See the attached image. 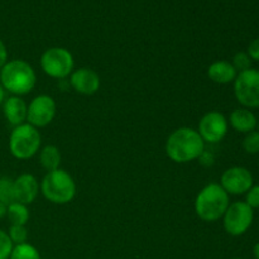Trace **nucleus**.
Returning a JSON list of instances; mask_svg holds the SVG:
<instances>
[{
  "label": "nucleus",
  "mask_w": 259,
  "mask_h": 259,
  "mask_svg": "<svg viewBox=\"0 0 259 259\" xmlns=\"http://www.w3.org/2000/svg\"><path fill=\"white\" fill-rule=\"evenodd\" d=\"M28 106L20 96H10L3 101V114L8 123L13 126L24 124L27 120Z\"/></svg>",
  "instance_id": "obj_14"
},
{
  "label": "nucleus",
  "mask_w": 259,
  "mask_h": 259,
  "mask_svg": "<svg viewBox=\"0 0 259 259\" xmlns=\"http://www.w3.org/2000/svg\"><path fill=\"white\" fill-rule=\"evenodd\" d=\"M207 76L212 82L227 85V83L234 82L238 72L234 66L228 61H215L207 68Z\"/></svg>",
  "instance_id": "obj_16"
},
{
  "label": "nucleus",
  "mask_w": 259,
  "mask_h": 259,
  "mask_svg": "<svg viewBox=\"0 0 259 259\" xmlns=\"http://www.w3.org/2000/svg\"><path fill=\"white\" fill-rule=\"evenodd\" d=\"M245 204L249 205L253 210L259 209V185H253L247 192Z\"/></svg>",
  "instance_id": "obj_25"
},
{
  "label": "nucleus",
  "mask_w": 259,
  "mask_h": 259,
  "mask_svg": "<svg viewBox=\"0 0 259 259\" xmlns=\"http://www.w3.org/2000/svg\"><path fill=\"white\" fill-rule=\"evenodd\" d=\"M14 201V180L7 176L0 177V202L5 205H10Z\"/></svg>",
  "instance_id": "obj_20"
},
{
  "label": "nucleus",
  "mask_w": 259,
  "mask_h": 259,
  "mask_svg": "<svg viewBox=\"0 0 259 259\" xmlns=\"http://www.w3.org/2000/svg\"><path fill=\"white\" fill-rule=\"evenodd\" d=\"M37 82L35 71L27 61H8L0 70V85L15 96L29 94Z\"/></svg>",
  "instance_id": "obj_2"
},
{
  "label": "nucleus",
  "mask_w": 259,
  "mask_h": 259,
  "mask_svg": "<svg viewBox=\"0 0 259 259\" xmlns=\"http://www.w3.org/2000/svg\"><path fill=\"white\" fill-rule=\"evenodd\" d=\"M42 143L39 131L30 124L24 123L14 126L9 136V151L17 159H29L38 153Z\"/></svg>",
  "instance_id": "obj_5"
},
{
  "label": "nucleus",
  "mask_w": 259,
  "mask_h": 259,
  "mask_svg": "<svg viewBox=\"0 0 259 259\" xmlns=\"http://www.w3.org/2000/svg\"><path fill=\"white\" fill-rule=\"evenodd\" d=\"M7 211H8V205L0 202V219H3L4 217H7Z\"/></svg>",
  "instance_id": "obj_28"
},
{
  "label": "nucleus",
  "mask_w": 259,
  "mask_h": 259,
  "mask_svg": "<svg viewBox=\"0 0 259 259\" xmlns=\"http://www.w3.org/2000/svg\"><path fill=\"white\" fill-rule=\"evenodd\" d=\"M205 151V142L196 129L182 126L169 134L166 153L175 163H189L200 158Z\"/></svg>",
  "instance_id": "obj_1"
},
{
  "label": "nucleus",
  "mask_w": 259,
  "mask_h": 259,
  "mask_svg": "<svg viewBox=\"0 0 259 259\" xmlns=\"http://www.w3.org/2000/svg\"><path fill=\"white\" fill-rule=\"evenodd\" d=\"M220 186L228 195H243L253 186V175L245 167H232L223 172Z\"/></svg>",
  "instance_id": "obj_10"
},
{
  "label": "nucleus",
  "mask_w": 259,
  "mask_h": 259,
  "mask_svg": "<svg viewBox=\"0 0 259 259\" xmlns=\"http://www.w3.org/2000/svg\"><path fill=\"white\" fill-rule=\"evenodd\" d=\"M46 200L56 205L68 204L76 196V182L65 169H55L45 175L39 185Z\"/></svg>",
  "instance_id": "obj_4"
},
{
  "label": "nucleus",
  "mask_w": 259,
  "mask_h": 259,
  "mask_svg": "<svg viewBox=\"0 0 259 259\" xmlns=\"http://www.w3.org/2000/svg\"><path fill=\"white\" fill-rule=\"evenodd\" d=\"M199 134L204 142L218 143L228 133V120L219 111H210L205 114L199 121Z\"/></svg>",
  "instance_id": "obj_11"
},
{
  "label": "nucleus",
  "mask_w": 259,
  "mask_h": 259,
  "mask_svg": "<svg viewBox=\"0 0 259 259\" xmlns=\"http://www.w3.org/2000/svg\"><path fill=\"white\" fill-rule=\"evenodd\" d=\"M39 190V184L32 174H22L14 180L15 201L30 205L35 201Z\"/></svg>",
  "instance_id": "obj_13"
},
{
  "label": "nucleus",
  "mask_w": 259,
  "mask_h": 259,
  "mask_svg": "<svg viewBox=\"0 0 259 259\" xmlns=\"http://www.w3.org/2000/svg\"><path fill=\"white\" fill-rule=\"evenodd\" d=\"M232 65L237 70V72H243L249 68H252V58L249 57L247 52H238L237 55L233 57Z\"/></svg>",
  "instance_id": "obj_23"
},
{
  "label": "nucleus",
  "mask_w": 259,
  "mask_h": 259,
  "mask_svg": "<svg viewBox=\"0 0 259 259\" xmlns=\"http://www.w3.org/2000/svg\"><path fill=\"white\" fill-rule=\"evenodd\" d=\"M70 83L73 90L82 95H93L100 88V77L90 68L81 67L70 75Z\"/></svg>",
  "instance_id": "obj_12"
},
{
  "label": "nucleus",
  "mask_w": 259,
  "mask_h": 259,
  "mask_svg": "<svg viewBox=\"0 0 259 259\" xmlns=\"http://www.w3.org/2000/svg\"><path fill=\"white\" fill-rule=\"evenodd\" d=\"M8 62V51L5 45L3 43V40L0 39V70H2L3 66Z\"/></svg>",
  "instance_id": "obj_27"
},
{
  "label": "nucleus",
  "mask_w": 259,
  "mask_h": 259,
  "mask_svg": "<svg viewBox=\"0 0 259 259\" xmlns=\"http://www.w3.org/2000/svg\"><path fill=\"white\" fill-rule=\"evenodd\" d=\"M243 148L249 154L259 153V131L247 133L245 138L243 139Z\"/></svg>",
  "instance_id": "obj_22"
},
{
  "label": "nucleus",
  "mask_w": 259,
  "mask_h": 259,
  "mask_svg": "<svg viewBox=\"0 0 259 259\" xmlns=\"http://www.w3.org/2000/svg\"><path fill=\"white\" fill-rule=\"evenodd\" d=\"M4 96H5V90L3 89V86L0 85V104H3V101H4Z\"/></svg>",
  "instance_id": "obj_30"
},
{
  "label": "nucleus",
  "mask_w": 259,
  "mask_h": 259,
  "mask_svg": "<svg viewBox=\"0 0 259 259\" xmlns=\"http://www.w3.org/2000/svg\"><path fill=\"white\" fill-rule=\"evenodd\" d=\"M253 253H254L255 259H259V242L254 245V249H253Z\"/></svg>",
  "instance_id": "obj_29"
},
{
  "label": "nucleus",
  "mask_w": 259,
  "mask_h": 259,
  "mask_svg": "<svg viewBox=\"0 0 259 259\" xmlns=\"http://www.w3.org/2000/svg\"><path fill=\"white\" fill-rule=\"evenodd\" d=\"M13 247L14 245L8 237V233L0 229V259H9Z\"/></svg>",
  "instance_id": "obj_24"
},
{
  "label": "nucleus",
  "mask_w": 259,
  "mask_h": 259,
  "mask_svg": "<svg viewBox=\"0 0 259 259\" xmlns=\"http://www.w3.org/2000/svg\"><path fill=\"white\" fill-rule=\"evenodd\" d=\"M8 237L10 238L13 244H23V243H27L28 229L25 225H10Z\"/></svg>",
  "instance_id": "obj_21"
},
{
  "label": "nucleus",
  "mask_w": 259,
  "mask_h": 259,
  "mask_svg": "<svg viewBox=\"0 0 259 259\" xmlns=\"http://www.w3.org/2000/svg\"><path fill=\"white\" fill-rule=\"evenodd\" d=\"M43 72L52 78H66L73 72L75 60L72 53L63 47H51L40 56Z\"/></svg>",
  "instance_id": "obj_6"
},
{
  "label": "nucleus",
  "mask_w": 259,
  "mask_h": 259,
  "mask_svg": "<svg viewBox=\"0 0 259 259\" xmlns=\"http://www.w3.org/2000/svg\"><path fill=\"white\" fill-rule=\"evenodd\" d=\"M56 101L50 95H38L28 105V124L34 128H45L52 123L56 116Z\"/></svg>",
  "instance_id": "obj_9"
},
{
  "label": "nucleus",
  "mask_w": 259,
  "mask_h": 259,
  "mask_svg": "<svg viewBox=\"0 0 259 259\" xmlns=\"http://www.w3.org/2000/svg\"><path fill=\"white\" fill-rule=\"evenodd\" d=\"M258 126H259V121H258Z\"/></svg>",
  "instance_id": "obj_31"
},
{
  "label": "nucleus",
  "mask_w": 259,
  "mask_h": 259,
  "mask_svg": "<svg viewBox=\"0 0 259 259\" xmlns=\"http://www.w3.org/2000/svg\"><path fill=\"white\" fill-rule=\"evenodd\" d=\"M9 259H40L39 252L29 243H23L13 247Z\"/></svg>",
  "instance_id": "obj_19"
},
{
  "label": "nucleus",
  "mask_w": 259,
  "mask_h": 259,
  "mask_svg": "<svg viewBox=\"0 0 259 259\" xmlns=\"http://www.w3.org/2000/svg\"><path fill=\"white\" fill-rule=\"evenodd\" d=\"M253 220H254V210L245 204V201L233 202L223 215V225L225 232L233 237H240L247 233Z\"/></svg>",
  "instance_id": "obj_7"
},
{
  "label": "nucleus",
  "mask_w": 259,
  "mask_h": 259,
  "mask_svg": "<svg viewBox=\"0 0 259 259\" xmlns=\"http://www.w3.org/2000/svg\"><path fill=\"white\" fill-rule=\"evenodd\" d=\"M248 55L252 58V61H259V38L253 40L248 47Z\"/></svg>",
  "instance_id": "obj_26"
},
{
  "label": "nucleus",
  "mask_w": 259,
  "mask_h": 259,
  "mask_svg": "<svg viewBox=\"0 0 259 259\" xmlns=\"http://www.w3.org/2000/svg\"><path fill=\"white\" fill-rule=\"evenodd\" d=\"M234 95L244 108H259V70L249 68L238 73L234 80Z\"/></svg>",
  "instance_id": "obj_8"
},
{
  "label": "nucleus",
  "mask_w": 259,
  "mask_h": 259,
  "mask_svg": "<svg viewBox=\"0 0 259 259\" xmlns=\"http://www.w3.org/2000/svg\"><path fill=\"white\" fill-rule=\"evenodd\" d=\"M229 123L239 133H250L255 131L258 125V119L252 110L247 108H238L232 111L229 116Z\"/></svg>",
  "instance_id": "obj_15"
},
{
  "label": "nucleus",
  "mask_w": 259,
  "mask_h": 259,
  "mask_svg": "<svg viewBox=\"0 0 259 259\" xmlns=\"http://www.w3.org/2000/svg\"><path fill=\"white\" fill-rule=\"evenodd\" d=\"M39 162L40 166L47 172L55 171L60 167L61 163V152L56 146L48 144L43 147L39 152Z\"/></svg>",
  "instance_id": "obj_17"
},
{
  "label": "nucleus",
  "mask_w": 259,
  "mask_h": 259,
  "mask_svg": "<svg viewBox=\"0 0 259 259\" xmlns=\"http://www.w3.org/2000/svg\"><path fill=\"white\" fill-rule=\"evenodd\" d=\"M7 217L9 219L10 225H25L29 220V210H28L27 205L14 201L8 205Z\"/></svg>",
  "instance_id": "obj_18"
},
{
  "label": "nucleus",
  "mask_w": 259,
  "mask_h": 259,
  "mask_svg": "<svg viewBox=\"0 0 259 259\" xmlns=\"http://www.w3.org/2000/svg\"><path fill=\"white\" fill-rule=\"evenodd\" d=\"M230 205L229 195L219 184H209L197 194L195 212L201 220L212 223L223 218Z\"/></svg>",
  "instance_id": "obj_3"
},
{
  "label": "nucleus",
  "mask_w": 259,
  "mask_h": 259,
  "mask_svg": "<svg viewBox=\"0 0 259 259\" xmlns=\"http://www.w3.org/2000/svg\"><path fill=\"white\" fill-rule=\"evenodd\" d=\"M235 259H240V258H235Z\"/></svg>",
  "instance_id": "obj_32"
}]
</instances>
